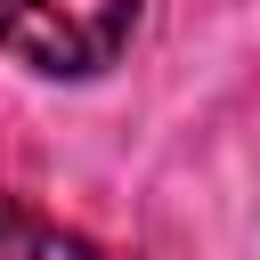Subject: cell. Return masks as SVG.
I'll list each match as a JSON object with an SVG mask.
<instances>
[{"label":"cell","instance_id":"2","mask_svg":"<svg viewBox=\"0 0 260 260\" xmlns=\"http://www.w3.org/2000/svg\"><path fill=\"white\" fill-rule=\"evenodd\" d=\"M0 260H122V252H106V244H89V236L41 219L32 203L0 195Z\"/></svg>","mask_w":260,"mask_h":260},{"label":"cell","instance_id":"1","mask_svg":"<svg viewBox=\"0 0 260 260\" xmlns=\"http://www.w3.org/2000/svg\"><path fill=\"white\" fill-rule=\"evenodd\" d=\"M138 32V0H0V49L24 73L89 81Z\"/></svg>","mask_w":260,"mask_h":260}]
</instances>
